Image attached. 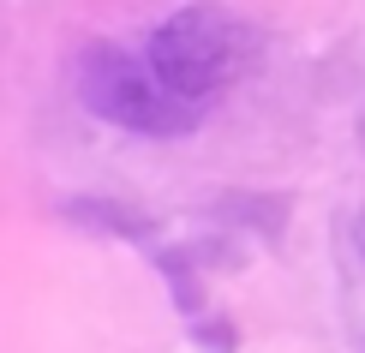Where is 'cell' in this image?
<instances>
[{"instance_id": "obj_1", "label": "cell", "mask_w": 365, "mask_h": 353, "mask_svg": "<svg viewBox=\"0 0 365 353\" xmlns=\"http://www.w3.org/2000/svg\"><path fill=\"white\" fill-rule=\"evenodd\" d=\"M144 60L156 66V78L168 84L174 96L210 108L240 72H252V60H257V24L240 19V12L222 6V0H192V6L168 12V19L150 30Z\"/></svg>"}, {"instance_id": "obj_2", "label": "cell", "mask_w": 365, "mask_h": 353, "mask_svg": "<svg viewBox=\"0 0 365 353\" xmlns=\"http://www.w3.org/2000/svg\"><path fill=\"white\" fill-rule=\"evenodd\" d=\"M72 96L84 102V114L108 120L120 132H144V138H186L210 114L197 102L174 96L156 78V66L144 54L120 48V42H84L78 48V60H72Z\"/></svg>"}]
</instances>
